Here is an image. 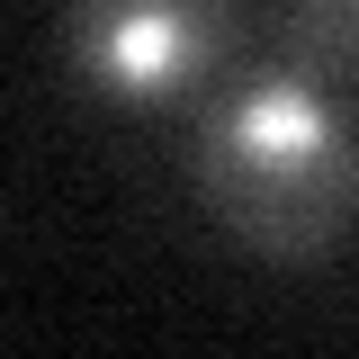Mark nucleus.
<instances>
[{
    "label": "nucleus",
    "mask_w": 359,
    "mask_h": 359,
    "mask_svg": "<svg viewBox=\"0 0 359 359\" xmlns=\"http://www.w3.org/2000/svg\"><path fill=\"white\" fill-rule=\"evenodd\" d=\"M198 198L224 216V233H243L252 252H278V261L341 243V224L359 216L351 117L306 72L224 90L216 117L198 126Z\"/></svg>",
    "instance_id": "1"
},
{
    "label": "nucleus",
    "mask_w": 359,
    "mask_h": 359,
    "mask_svg": "<svg viewBox=\"0 0 359 359\" xmlns=\"http://www.w3.org/2000/svg\"><path fill=\"white\" fill-rule=\"evenodd\" d=\"M233 0H72L63 54L108 99H180L224 63Z\"/></svg>",
    "instance_id": "2"
},
{
    "label": "nucleus",
    "mask_w": 359,
    "mask_h": 359,
    "mask_svg": "<svg viewBox=\"0 0 359 359\" xmlns=\"http://www.w3.org/2000/svg\"><path fill=\"white\" fill-rule=\"evenodd\" d=\"M359 63V9L351 0H278V72H351Z\"/></svg>",
    "instance_id": "3"
},
{
    "label": "nucleus",
    "mask_w": 359,
    "mask_h": 359,
    "mask_svg": "<svg viewBox=\"0 0 359 359\" xmlns=\"http://www.w3.org/2000/svg\"><path fill=\"white\" fill-rule=\"evenodd\" d=\"M351 9H359V0H351Z\"/></svg>",
    "instance_id": "4"
}]
</instances>
